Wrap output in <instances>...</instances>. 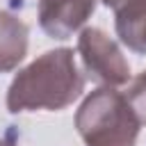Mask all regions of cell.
I'll use <instances>...</instances> for the list:
<instances>
[{
  "label": "cell",
  "mask_w": 146,
  "mask_h": 146,
  "mask_svg": "<svg viewBox=\"0 0 146 146\" xmlns=\"http://www.w3.org/2000/svg\"><path fill=\"white\" fill-rule=\"evenodd\" d=\"M82 89L84 78L75 66L73 50H48L11 80L7 110L14 114L27 110H64L82 94Z\"/></svg>",
  "instance_id": "6da1fadb"
},
{
  "label": "cell",
  "mask_w": 146,
  "mask_h": 146,
  "mask_svg": "<svg viewBox=\"0 0 146 146\" xmlns=\"http://www.w3.org/2000/svg\"><path fill=\"white\" fill-rule=\"evenodd\" d=\"M139 119L121 91H91L75 114V128L87 146H135Z\"/></svg>",
  "instance_id": "7a4b0ae2"
},
{
  "label": "cell",
  "mask_w": 146,
  "mask_h": 146,
  "mask_svg": "<svg viewBox=\"0 0 146 146\" xmlns=\"http://www.w3.org/2000/svg\"><path fill=\"white\" fill-rule=\"evenodd\" d=\"M78 52L87 73L107 87H121L130 80V64L119 46L98 27H84L78 39Z\"/></svg>",
  "instance_id": "3957f363"
},
{
  "label": "cell",
  "mask_w": 146,
  "mask_h": 146,
  "mask_svg": "<svg viewBox=\"0 0 146 146\" xmlns=\"http://www.w3.org/2000/svg\"><path fill=\"white\" fill-rule=\"evenodd\" d=\"M96 0H39V25L55 39L78 32L94 14Z\"/></svg>",
  "instance_id": "277c9868"
},
{
  "label": "cell",
  "mask_w": 146,
  "mask_h": 146,
  "mask_svg": "<svg viewBox=\"0 0 146 146\" xmlns=\"http://www.w3.org/2000/svg\"><path fill=\"white\" fill-rule=\"evenodd\" d=\"M114 9L119 39L135 52H146V0H103Z\"/></svg>",
  "instance_id": "5b68a950"
},
{
  "label": "cell",
  "mask_w": 146,
  "mask_h": 146,
  "mask_svg": "<svg viewBox=\"0 0 146 146\" xmlns=\"http://www.w3.org/2000/svg\"><path fill=\"white\" fill-rule=\"evenodd\" d=\"M27 52V27L9 11H0V73L16 68Z\"/></svg>",
  "instance_id": "8992f818"
},
{
  "label": "cell",
  "mask_w": 146,
  "mask_h": 146,
  "mask_svg": "<svg viewBox=\"0 0 146 146\" xmlns=\"http://www.w3.org/2000/svg\"><path fill=\"white\" fill-rule=\"evenodd\" d=\"M125 98H128V103L132 105V110H135L139 123H146V71L130 84Z\"/></svg>",
  "instance_id": "52a82bcc"
},
{
  "label": "cell",
  "mask_w": 146,
  "mask_h": 146,
  "mask_svg": "<svg viewBox=\"0 0 146 146\" xmlns=\"http://www.w3.org/2000/svg\"><path fill=\"white\" fill-rule=\"evenodd\" d=\"M0 146H14V144H9V141H5V139H0Z\"/></svg>",
  "instance_id": "ba28073f"
}]
</instances>
